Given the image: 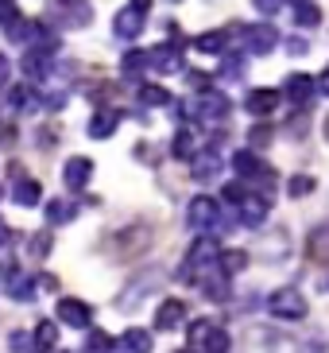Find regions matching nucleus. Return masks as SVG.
<instances>
[{"label": "nucleus", "mask_w": 329, "mask_h": 353, "mask_svg": "<svg viewBox=\"0 0 329 353\" xmlns=\"http://www.w3.org/2000/svg\"><path fill=\"white\" fill-rule=\"evenodd\" d=\"M151 245V229L147 225H132V229H120L113 241H109V249L113 256H140V252Z\"/></svg>", "instance_id": "nucleus-1"}, {"label": "nucleus", "mask_w": 329, "mask_h": 353, "mask_svg": "<svg viewBox=\"0 0 329 353\" xmlns=\"http://www.w3.org/2000/svg\"><path fill=\"white\" fill-rule=\"evenodd\" d=\"M271 311H275L279 319H302V314H306V299H302L295 288L275 291V299H271Z\"/></svg>", "instance_id": "nucleus-2"}, {"label": "nucleus", "mask_w": 329, "mask_h": 353, "mask_svg": "<svg viewBox=\"0 0 329 353\" xmlns=\"http://www.w3.org/2000/svg\"><path fill=\"white\" fill-rule=\"evenodd\" d=\"M182 319H186V303L182 299H167L163 307H159V314H155V326H159V330H175Z\"/></svg>", "instance_id": "nucleus-3"}, {"label": "nucleus", "mask_w": 329, "mask_h": 353, "mask_svg": "<svg viewBox=\"0 0 329 353\" xmlns=\"http://www.w3.org/2000/svg\"><path fill=\"white\" fill-rule=\"evenodd\" d=\"M59 319L66 322V326H89V307L78 299H62L59 303Z\"/></svg>", "instance_id": "nucleus-4"}, {"label": "nucleus", "mask_w": 329, "mask_h": 353, "mask_svg": "<svg viewBox=\"0 0 329 353\" xmlns=\"http://www.w3.org/2000/svg\"><path fill=\"white\" fill-rule=\"evenodd\" d=\"M310 260L318 264H329V225H321L314 237H310Z\"/></svg>", "instance_id": "nucleus-5"}, {"label": "nucleus", "mask_w": 329, "mask_h": 353, "mask_svg": "<svg viewBox=\"0 0 329 353\" xmlns=\"http://www.w3.org/2000/svg\"><path fill=\"white\" fill-rule=\"evenodd\" d=\"M120 350L124 353H147V350H151V338H147L144 330H128L120 338Z\"/></svg>", "instance_id": "nucleus-6"}, {"label": "nucleus", "mask_w": 329, "mask_h": 353, "mask_svg": "<svg viewBox=\"0 0 329 353\" xmlns=\"http://www.w3.org/2000/svg\"><path fill=\"white\" fill-rule=\"evenodd\" d=\"M89 171H93L89 159H70V163H66V187H82Z\"/></svg>", "instance_id": "nucleus-7"}, {"label": "nucleus", "mask_w": 329, "mask_h": 353, "mask_svg": "<svg viewBox=\"0 0 329 353\" xmlns=\"http://www.w3.org/2000/svg\"><path fill=\"white\" fill-rule=\"evenodd\" d=\"M275 105H279V97L271 94V90H256V94L248 97V109H252V113H271Z\"/></svg>", "instance_id": "nucleus-8"}, {"label": "nucleus", "mask_w": 329, "mask_h": 353, "mask_svg": "<svg viewBox=\"0 0 329 353\" xmlns=\"http://www.w3.org/2000/svg\"><path fill=\"white\" fill-rule=\"evenodd\" d=\"M209 218H213V202H209V198H198V202H190V221H194V225H206Z\"/></svg>", "instance_id": "nucleus-9"}, {"label": "nucleus", "mask_w": 329, "mask_h": 353, "mask_svg": "<svg viewBox=\"0 0 329 353\" xmlns=\"http://www.w3.org/2000/svg\"><path fill=\"white\" fill-rule=\"evenodd\" d=\"M287 90H290V97H299V101H302V97L314 90V82H310V78H302V74H295V78L287 82Z\"/></svg>", "instance_id": "nucleus-10"}, {"label": "nucleus", "mask_w": 329, "mask_h": 353, "mask_svg": "<svg viewBox=\"0 0 329 353\" xmlns=\"http://www.w3.org/2000/svg\"><path fill=\"white\" fill-rule=\"evenodd\" d=\"M16 202H23V206L39 202V183H20V190H16Z\"/></svg>", "instance_id": "nucleus-11"}, {"label": "nucleus", "mask_w": 329, "mask_h": 353, "mask_svg": "<svg viewBox=\"0 0 329 353\" xmlns=\"http://www.w3.org/2000/svg\"><path fill=\"white\" fill-rule=\"evenodd\" d=\"M244 252H225V256H221V264H225V272H240L244 268Z\"/></svg>", "instance_id": "nucleus-12"}, {"label": "nucleus", "mask_w": 329, "mask_h": 353, "mask_svg": "<svg viewBox=\"0 0 329 353\" xmlns=\"http://www.w3.org/2000/svg\"><path fill=\"white\" fill-rule=\"evenodd\" d=\"M35 345H39V350H51V345H54V326H51V322H43V326H39V342H35Z\"/></svg>", "instance_id": "nucleus-13"}, {"label": "nucleus", "mask_w": 329, "mask_h": 353, "mask_svg": "<svg viewBox=\"0 0 329 353\" xmlns=\"http://www.w3.org/2000/svg\"><path fill=\"white\" fill-rule=\"evenodd\" d=\"M310 187H314V183H310L306 175H299V179H290V194H295V198H299V194H306Z\"/></svg>", "instance_id": "nucleus-14"}, {"label": "nucleus", "mask_w": 329, "mask_h": 353, "mask_svg": "<svg viewBox=\"0 0 329 353\" xmlns=\"http://www.w3.org/2000/svg\"><path fill=\"white\" fill-rule=\"evenodd\" d=\"M4 241H8V229H4V221H0V245H4Z\"/></svg>", "instance_id": "nucleus-15"}, {"label": "nucleus", "mask_w": 329, "mask_h": 353, "mask_svg": "<svg viewBox=\"0 0 329 353\" xmlns=\"http://www.w3.org/2000/svg\"><path fill=\"white\" fill-rule=\"evenodd\" d=\"M4 70H8V66H4V59H0V78H4Z\"/></svg>", "instance_id": "nucleus-16"}, {"label": "nucleus", "mask_w": 329, "mask_h": 353, "mask_svg": "<svg viewBox=\"0 0 329 353\" xmlns=\"http://www.w3.org/2000/svg\"><path fill=\"white\" fill-rule=\"evenodd\" d=\"M326 132H329V128H326Z\"/></svg>", "instance_id": "nucleus-17"}]
</instances>
